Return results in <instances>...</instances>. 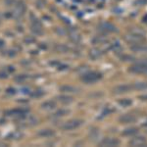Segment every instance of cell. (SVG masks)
Masks as SVG:
<instances>
[{"mask_svg":"<svg viewBox=\"0 0 147 147\" xmlns=\"http://www.w3.org/2000/svg\"><path fill=\"white\" fill-rule=\"evenodd\" d=\"M0 22H1V14H0Z\"/></svg>","mask_w":147,"mask_h":147,"instance_id":"cell-30","label":"cell"},{"mask_svg":"<svg viewBox=\"0 0 147 147\" xmlns=\"http://www.w3.org/2000/svg\"><path fill=\"white\" fill-rule=\"evenodd\" d=\"M141 98H143V99H147V95H144V96H141Z\"/></svg>","mask_w":147,"mask_h":147,"instance_id":"cell-29","label":"cell"},{"mask_svg":"<svg viewBox=\"0 0 147 147\" xmlns=\"http://www.w3.org/2000/svg\"><path fill=\"white\" fill-rule=\"evenodd\" d=\"M82 123L84 122H82V120H71L61 125V127L65 130H73V129H78L79 127H80Z\"/></svg>","mask_w":147,"mask_h":147,"instance_id":"cell-5","label":"cell"},{"mask_svg":"<svg viewBox=\"0 0 147 147\" xmlns=\"http://www.w3.org/2000/svg\"><path fill=\"white\" fill-rule=\"evenodd\" d=\"M127 40L129 42H130V43L138 45V44H140L144 40V37H143V35L138 34V32H131V34L127 36Z\"/></svg>","mask_w":147,"mask_h":147,"instance_id":"cell-6","label":"cell"},{"mask_svg":"<svg viewBox=\"0 0 147 147\" xmlns=\"http://www.w3.org/2000/svg\"><path fill=\"white\" fill-rule=\"evenodd\" d=\"M58 99L60 102H62V103H66V104L71 103V102L73 101L72 97H68V96H60V97H58Z\"/></svg>","mask_w":147,"mask_h":147,"instance_id":"cell-16","label":"cell"},{"mask_svg":"<svg viewBox=\"0 0 147 147\" xmlns=\"http://www.w3.org/2000/svg\"><path fill=\"white\" fill-rule=\"evenodd\" d=\"M130 89H134L132 88V85H129V84L120 85V86H117L116 88H114V93H117V94L125 93V92H129Z\"/></svg>","mask_w":147,"mask_h":147,"instance_id":"cell-9","label":"cell"},{"mask_svg":"<svg viewBox=\"0 0 147 147\" xmlns=\"http://www.w3.org/2000/svg\"><path fill=\"white\" fill-rule=\"evenodd\" d=\"M23 137V134L21 131H13L11 132L10 134L8 136V138L9 139H14V140H19Z\"/></svg>","mask_w":147,"mask_h":147,"instance_id":"cell-13","label":"cell"},{"mask_svg":"<svg viewBox=\"0 0 147 147\" xmlns=\"http://www.w3.org/2000/svg\"><path fill=\"white\" fill-rule=\"evenodd\" d=\"M43 95V91L40 90V89H37V90H34L32 91V93H30V96L32 97H34V98H36V97H40Z\"/></svg>","mask_w":147,"mask_h":147,"instance_id":"cell-17","label":"cell"},{"mask_svg":"<svg viewBox=\"0 0 147 147\" xmlns=\"http://www.w3.org/2000/svg\"><path fill=\"white\" fill-rule=\"evenodd\" d=\"M101 79V74L97 72H88L82 76V80L86 84H93Z\"/></svg>","mask_w":147,"mask_h":147,"instance_id":"cell-2","label":"cell"},{"mask_svg":"<svg viewBox=\"0 0 147 147\" xmlns=\"http://www.w3.org/2000/svg\"><path fill=\"white\" fill-rule=\"evenodd\" d=\"M4 3H5L7 6H12L15 4V0H4Z\"/></svg>","mask_w":147,"mask_h":147,"instance_id":"cell-23","label":"cell"},{"mask_svg":"<svg viewBox=\"0 0 147 147\" xmlns=\"http://www.w3.org/2000/svg\"><path fill=\"white\" fill-rule=\"evenodd\" d=\"M120 144V141L116 138H112V137H107V138H104L99 145L100 146H109V147H113V146H118Z\"/></svg>","mask_w":147,"mask_h":147,"instance_id":"cell-7","label":"cell"},{"mask_svg":"<svg viewBox=\"0 0 147 147\" xmlns=\"http://www.w3.org/2000/svg\"><path fill=\"white\" fill-rule=\"evenodd\" d=\"M55 107H56V103L53 101H46L41 104V108L44 109V110H47V111L53 110Z\"/></svg>","mask_w":147,"mask_h":147,"instance_id":"cell-11","label":"cell"},{"mask_svg":"<svg viewBox=\"0 0 147 147\" xmlns=\"http://www.w3.org/2000/svg\"><path fill=\"white\" fill-rule=\"evenodd\" d=\"M61 90L64 91V92H75L76 91V88L75 87H72V86H63L61 87Z\"/></svg>","mask_w":147,"mask_h":147,"instance_id":"cell-18","label":"cell"},{"mask_svg":"<svg viewBox=\"0 0 147 147\" xmlns=\"http://www.w3.org/2000/svg\"><path fill=\"white\" fill-rule=\"evenodd\" d=\"M132 88L136 90H144L147 89V82H136L132 85Z\"/></svg>","mask_w":147,"mask_h":147,"instance_id":"cell-14","label":"cell"},{"mask_svg":"<svg viewBox=\"0 0 147 147\" xmlns=\"http://www.w3.org/2000/svg\"><path fill=\"white\" fill-rule=\"evenodd\" d=\"M10 72H12V71H14V69H13V67H9V69H8Z\"/></svg>","mask_w":147,"mask_h":147,"instance_id":"cell-27","label":"cell"},{"mask_svg":"<svg viewBox=\"0 0 147 147\" xmlns=\"http://www.w3.org/2000/svg\"><path fill=\"white\" fill-rule=\"evenodd\" d=\"M4 47V41L2 39H0V49Z\"/></svg>","mask_w":147,"mask_h":147,"instance_id":"cell-26","label":"cell"},{"mask_svg":"<svg viewBox=\"0 0 147 147\" xmlns=\"http://www.w3.org/2000/svg\"><path fill=\"white\" fill-rule=\"evenodd\" d=\"M25 80H26V76H23V75H19V76H17V77L15 78V80H16V82H22Z\"/></svg>","mask_w":147,"mask_h":147,"instance_id":"cell-20","label":"cell"},{"mask_svg":"<svg viewBox=\"0 0 147 147\" xmlns=\"http://www.w3.org/2000/svg\"><path fill=\"white\" fill-rule=\"evenodd\" d=\"M99 30L101 32H114L117 30V28L111 23H102L99 26Z\"/></svg>","mask_w":147,"mask_h":147,"instance_id":"cell-8","label":"cell"},{"mask_svg":"<svg viewBox=\"0 0 147 147\" xmlns=\"http://www.w3.org/2000/svg\"><path fill=\"white\" fill-rule=\"evenodd\" d=\"M68 113H69V111H67V110H61V111H58L55 115L57 117H60V116H65L66 114H68Z\"/></svg>","mask_w":147,"mask_h":147,"instance_id":"cell-21","label":"cell"},{"mask_svg":"<svg viewBox=\"0 0 147 147\" xmlns=\"http://www.w3.org/2000/svg\"><path fill=\"white\" fill-rule=\"evenodd\" d=\"M0 146H6L5 143H3V142H0Z\"/></svg>","mask_w":147,"mask_h":147,"instance_id":"cell-28","label":"cell"},{"mask_svg":"<svg viewBox=\"0 0 147 147\" xmlns=\"http://www.w3.org/2000/svg\"><path fill=\"white\" fill-rule=\"evenodd\" d=\"M32 21H30V28L34 34L40 35L43 34V28H42V24L40 23L38 19L34 18V15H32Z\"/></svg>","mask_w":147,"mask_h":147,"instance_id":"cell-3","label":"cell"},{"mask_svg":"<svg viewBox=\"0 0 147 147\" xmlns=\"http://www.w3.org/2000/svg\"><path fill=\"white\" fill-rule=\"evenodd\" d=\"M37 136H42V137H49L54 136V131L51 129H41L37 132Z\"/></svg>","mask_w":147,"mask_h":147,"instance_id":"cell-12","label":"cell"},{"mask_svg":"<svg viewBox=\"0 0 147 147\" xmlns=\"http://www.w3.org/2000/svg\"><path fill=\"white\" fill-rule=\"evenodd\" d=\"M34 41V38L32 36H26L25 37V42L26 43H32Z\"/></svg>","mask_w":147,"mask_h":147,"instance_id":"cell-22","label":"cell"},{"mask_svg":"<svg viewBox=\"0 0 147 147\" xmlns=\"http://www.w3.org/2000/svg\"><path fill=\"white\" fill-rule=\"evenodd\" d=\"M120 120L124 123H130V122H134V121L136 120V118L132 115H125V116H123Z\"/></svg>","mask_w":147,"mask_h":147,"instance_id":"cell-15","label":"cell"},{"mask_svg":"<svg viewBox=\"0 0 147 147\" xmlns=\"http://www.w3.org/2000/svg\"><path fill=\"white\" fill-rule=\"evenodd\" d=\"M26 10H27V6L23 1L16 2L13 11H12V17L15 19H20L25 14Z\"/></svg>","mask_w":147,"mask_h":147,"instance_id":"cell-1","label":"cell"},{"mask_svg":"<svg viewBox=\"0 0 147 147\" xmlns=\"http://www.w3.org/2000/svg\"><path fill=\"white\" fill-rule=\"evenodd\" d=\"M130 72L136 74H145L147 73V60L140 61V62L132 65L129 69Z\"/></svg>","mask_w":147,"mask_h":147,"instance_id":"cell-4","label":"cell"},{"mask_svg":"<svg viewBox=\"0 0 147 147\" xmlns=\"http://www.w3.org/2000/svg\"><path fill=\"white\" fill-rule=\"evenodd\" d=\"M7 93H9V94H15L16 93V89L10 87V88L7 89Z\"/></svg>","mask_w":147,"mask_h":147,"instance_id":"cell-24","label":"cell"},{"mask_svg":"<svg viewBox=\"0 0 147 147\" xmlns=\"http://www.w3.org/2000/svg\"><path fill=\"white\" fill-rule=\"evenodd\" d=\"M136 132H137L136 129H129L125 130L123 134H125V136H130V134H136Z\"/></svg>","mask_w":147,"mask_h":147,"instance_id":"cell-19","label":"cell"},{"mask_svg":"<svg viewBox=\"0 0 147 147\" xmlns=\"http://www.w3.org/2000/svg\"><path fill=\"white\" fill-rule=\"evenodd\" d=\"M129 144L132 146H144L147 144V142L143 137H136L129 141Z\"/></svg>","mask_w":147,"mask_h":147,"instance_id":"cell-10","label":"cell"},{"mask_svg":"<svg viewBox=\"0 0 147 147\" xmlns=\"http://www.w3.org/2000/svg\"><path fill=\"white\" fill-rule=\"evenodd\" d=\"M0 78H1V79L7 78V74H5V73H0Z\"/></svg>","mask_w":147,"mask_h":147,"instance_id":"cell-25","label":"cell"}]
</instances>
